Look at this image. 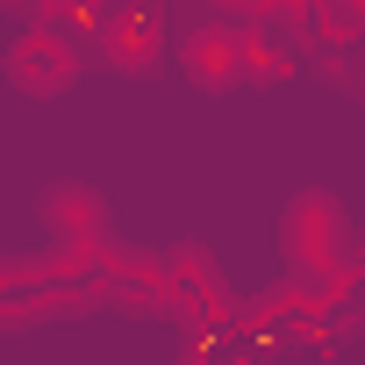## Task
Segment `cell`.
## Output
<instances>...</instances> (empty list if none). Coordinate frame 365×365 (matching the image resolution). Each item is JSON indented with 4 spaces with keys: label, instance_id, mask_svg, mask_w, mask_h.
<instances>
[{
    "label": "cell",
    "instance_id": "6da1fadb",
    "mask_svg": "<svg viewBox=\"0 0 365 365\" xmlns=\"http://www.w3.org/2000/svg\"><path fill=\"white\" fill-rule=\"evenodd\" d=\"M72 65H79V51H72V43H58V36H29V43L15 51V79H22V86H43V93H51V86H65V79H72Z\"/></svg>",
    "mask_w": 365,
    "mask_h": 365
},
{
    "label": "cell",
    "instance_id": "7a4b0ae2",
    "mask_svg": "<svg viewBox=\"0 0 365 365\" xmlns=\"http://www.w3.org/2000/svg\"><path fill=\"white\" fill-rule=\"evenodd\" d=\"M230 58H244V43H237V36H222V29L187 36V65H194L201 79H230Z\"/></svg>",
    "mask_w": 365,
    "mask_h": 365
}]
</instances>
